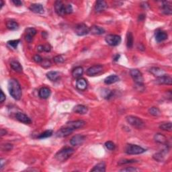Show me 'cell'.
<instances>
[{"label": "cell", "mask_w": 172, "mask_h": 172, "mask_svg": "<svg viewBox=\"0 0 172 172\" xmlns=\"http://www.w3.org/2000/svg\"><path fill=\"white\" fill-rule=\"evenodd\" d=\"M8 91L11 96L16 100L22 97V89L19 82L16 79H11L8 82Z\"/></svg>", "instance_id": "obj_1"}, {"label": "cell", "mask_w": 172, "mask_h": 172, "mask_svg": "<svg viewBox=\"0 0 172 172\" xmlns=\"http://www.w3.org/2000/svg\"><path fill=\"white\" fill-rule=\"evenodd\" d=\"M75 150L71 147H65L59 151L55 155V159L61 162L65 161L74 153Z\"/></svg>", "instance_id": "obj_2"}, {"label": "cell", "mask_w": 172, "mask_h": 172, "mask_svg": "<svg viewBox=\"0 0 172 172\" xmlns=\"http://www.w3.org/2000/svg\"><path fill=\"white\" fill-rule=\"evenodd\" d=\"M146 150L137 145L128 144L125 147V153L129 155H139L145 153Z\"/></svg>", "instance_id": "obj_3"}, {"label": "cell", "mask_w": 172, "mask_h": 172, "mask_svg": "<svg viewBox=\"0 0 172 172\" xmlns=\"http://www.w3.org/2000/svg\"><path fill=\"white\" fill-rule=\"evenodd\" d=\"M126 119L128 123H129L132 126L137 128L139 129H142L145 126L144 122L141 119L137 116H128L126 117Z\"/></svg>", "instance_id": "obj_4"}, {"label": "cell", "mask_w": 172, "mask_h": 172, "mask_svg": "<svg viewBox=\"0 0 172 172\" xmlns=\"http://www.w3.org/2000/svg\"><path fill=\"white\" fill-rule=\"evenodd\" d=\"M105 40L106 42L108 45L110 46H115L119 45L121 43V37L119 35L116 34H109L105 38Z\"/></svg>", "instance_id": "obj_5"}, {"label": "cell", "mask_w": 172, "mask_h": 172, "mask_svg": "<svg viewBox=\"0 0 172 172\" xmlns=\"http://www.w3.org/2000/svg\"><path fill=\"white\" fill-rule=\"evenodd\" d=\"M130 74H131L132 78L133 79L136 84H143V76H142V73L139 70L136 69H131L130 71Z\"/></svg>", "instance_id": "obj_6"}, {"label": "cell", "mask_w": 172, "mask_h": 172, "mask_svg": "<svg viewBox=\"0 0 172 172\" xmlns=\"http://www.w3.org/2000/svg\"><path fill=\"white\" fill-rule=\"evenodd\" d=\"M90 28L85 24H79L75 27V33L78 36H85L89 34Z\"/></svg>", "instance_id": "obj_7"}, {"label": "cell", "mask_w": 172, "mask_h": 172, "mask_svg": "<svg viewBox=\"0 0 172 172\" xmlns=\"http://www.w3.org/2000/svg\"><path fill=\"white\" fill-rule=\"evenodd\" d=\"M103 71V67L100 65H95L87 69L86 73L88 76H95L99 75Z\"/></svg>", "instance_id": "obj_8"}, {"label": "cell", "mask_w": 172, "mask_h": 172, "mask_svg": "<svg viewBox=\"0 0 172 172\" xmlns=\"http://www.w3.org/2000/svg\"><path fill=\"white\" fill-rule=\"evenodd\" d=\"M85 139V137L82 134H77L73 136L70 140V143L73 146H79L83 144Z\"/></svg>", "instance_id": "obj_9"}, {"label": "cell", "mask_w": 172, "mask_h": 172, "mask_svg": "<svg viewBox=\"0 0 172 172\" xmlns=\"http://www.w3.org/2000/svg\"><path fill=\"white\" fill-rule=\"evenodd\" d=\"M155 83L159 85H171L172 79L170 76L164 75L161 77H157L155 79Z\"/></svg>", "instance_id": "obj_10"}, {"label": "cell", "mask_w": 172, "mask_h": 172, "mask_svg": "<svg viewBox=\"0 0 172 172\" xmlns=\"http://www.w3.org/2000/svg\"><path fill=\"white\" fill-rule=\"evenodd\" d=\"M55 9L59 16H63L65 14V6L61 1H55Z\"/></svg>", "instance_id": "obj_11"}, {"label": "cell", "mask_w": 172, "mask_h": 172, "mask_svg": "<svg viewBox=\"0 0 172 172\" xmlns=\"http://www.w3.org/2000/svg\"><path fill=\"white\" fill-rule=\"evenodd\" d=\"M85 124V122L83 121V120H74V121H70L66 124L67 126H68L69 127H70L71 129L74 130V131L76 129H80V128H82L83 126H84Z\"/></svg>", "instance_id": "obj_12"}, {"label": "cell", "mask_w": 172, "mask_h": 172, "mask_svg": "<svg viewBox=\"0 0 172 172\" xmlns=\"http://www.w3.org/2000/svg\"><path fill=\"white\" fill-rule=\"evenodd\" d=\"M74 131V130L71 129L70 127H69L67 125H65V126L61 128V129L56 132V136L59 137H67L70 134Z\"/></svg>", "instance_id": "obj_13"}, {"label": "cell", "mask_w": 172, "mask_h": 172, "mask_svg": "<svg viewBox=\"0 0 172 172\" xmlns=\"http://www.w3.org/2000/svg\"><path fill=\"white\" fill-rule=\"evenodd\" d=\"M168 34L163 30L158 29L155 33V38L156 41L158 42V43H161V42L165 40L166 39H168Z\"/></svg>", "instance_id": "obj_14"}, {"label": "cell", "mask_w": 172, "mask_h": 172, "mask_svg": "<svg viewBox=\"0 0 172 172\" xmlns=\"http://www.w3.org/2000/svg\"><path fill=\"white\" fill-rule=\"evenodd\" d=\"M25 39L28 43H31L33 40V37L36 34V30L34 28H28L25 31Z\"/></svg>", "instance_id": "obj_15"}, {"label": "cell", "mask_w": 172, "mask_h": 172, "mask_svg": "<svg viewBox=\"0 0 172 172\" xmlns=\"http://www.w3.org/2000/svg\"><path fill=\"white\" fill-rule=\"evenodd\" d=\"M16 118L18 121L22 122V123H24V124H29L32 122V120H30V118H29L25 114H24V113H22V112L16 113Z\"/></svg>", "instance_id": "obj_16"}, {"label": "cell", "mask_w": 172, "mask_h": 172, "mask_svg": "<svg viewBox=\"0 0 172 172\" xmlns=\"http://www.w3.org/2000/svg\"><path fill=\"white\" fill-rule=\"evenodd\" d=\"M29 9H30V11H32L33 12H34V13H36V14H43L44 12H45V9H44L43 6L40 4H31Z\"/></svg>", "instance_id": "obj_17"}, {"label": "cell", "mask_w": 172, "mask_h": 172, "mask_svg": "<svg viewBox=\"0 0 172 172\" xmlns=\"http://www.w3.org/2000/svg\"><path fill=\"white\" fill-rule=\"evenodd\" d=\"M76 87L80 91H84L87 87V82L84 78H79L76 82Z\"/></svg>", "instance_id": "obj_18"}, {"label": "cell", "mask_w": 172, "mask_h": 172, "mask_svg": "<svg viewBox=\"0 0 172 172\" xmlns=\"http://www.w3.org/2000/svg\"><path fill=\"white\" fill-rule=\"evenodd\" d=\"M51 94V90L49 89L48 87H43L40 88L38 92L39 97L42 98V99H47V98L50 97Z\"/></svg>", "instance_id": "obj_19"}, {"label": "cell", "mask_w": 172, "mask_h": 172, "mask_svg": "<svg viewBox=\"0 0 172 172\" xmlns=\"http://www.w3.org/2000/svg\"><path fill=\"white\" fill-rule=\"evenodd\" d=\"M161 10L165 15H171L172 14V8L171 3L169 1H163L161 6Z\"/></svg>", "instance_id": "obj_20"}, {"label": "cell", "mask_w": 172, "mask_h": 172, "mask_svg": "<svg viewBox=\"0 0 172 172\" xmlns=\"http://www.w3.org/2000/svg\"><path fill=\"white\" fill-rule=\"evenodd\" d=\"M154 139L155 142H158L159 144L164 145H166L168 144V139H167L166 137L162 134L160 133L155 134L154 137Z\"/></svg>", "instance_id": "obj_21"}, {"label": "cell", "mask_w": 172, "mask_h": 172, "mask_svg": "<svg viewBox=\"0 0 172 172\" xmlns=\"http://www.w3.org/2000/svg\"><path fill=\"white\" fill-rule=\"evenodd\" d=\"M73 111L79 114H85L88 111L87 108L83 105H77L73 108Z\"/></svg>", "instance_id": "obj_22"}, {"label": "cell", "mask_w": 172, "mask_h": 172, "mask_svg": "<svg viewBox=\"0 0 172 172\" xmlns=\"http://www.w3.org/2000/svg\"><path fill=\"white\" fill-rule=\"evenodd\" d=\"M46 77L51 82H56L60 78V73L57 71H49L46 73Z\"/></svg>", "instance_id": "obj_23"}, {"label": "cell", "mask_w": 172, "mask_h": 172, "mask_svg": "<svg viewBox=\"0 0 172 172\" xmlns=\"http://www.w3.org/2000/svg\"><path fill=\"white\" fill-rule=\"evenodd\" d=\"M149 71L151 74H153L154 76H155L157 77H161V76L165 75V71L159 67H151L149 69Z\"/></svg>", "instance_id": "obj_24"}, {"label": "cell", "mask_w": 172, "mask_h": 172, "mask_svg": "<svg viewBox=\"0 0 172 172\" xmlns=\"http://www.w3.org/2000/svg\"><path fill=\"white\" fill-rule=\"evenodd\" d=\"M90 33L92 34H95V35H101L105 33V30L102 27L98 26H93L92 28H90Z\"/></svg>", "instance_id": "obj_25"}, {"label": "cell", "mask_w": 172, "mask_h": 172, "mask_svg": "<svg viewBox=\"0 0 172 172\" xmlns=\"http://www.w3.org/2000/svg\"><path fill=\"white\" fill-rule=\"evenodd\" d=\"M107 4L104 1H98L95 3V10L96 12H102L106 8Z\"/></svg>", "instance_id": "obj_26"}, {"label": "cell", "mask_w": 172, "mask_h": 172, "mask_svg": "<svg viewBox=\"0 0 172 172\" xmlns=\"http://www.w3.org/2000/svg\"><path fill=\"white\" fill-rule=\"evenodd\" d=\"M119 76H117L116 75H111L107 77L104 79V83L107 85H110L112 84V83H116L119 81Z\"/></svg>", "instance_id": "obj_27"}, {"label": "cell", "mask_w": 172, "mask_h": 172, "mask_svg": "<svg viewBox=\"0 0 172 172\" xmlns=\"http://www.w3.org/2000/svg\"><path fill=\"white\" fill-rule=\"evenodd\" d=\"M10 66L12 68V69H14L15 71L18 73H22L23 71L22 66L21 65V64L18 61H12L10 63Z\"/></svg>", "instance_id": "obj_28"}, {"label": "cell", "mask_w": 172, "mask_h": 172, "mask_svg": "<svg viewBox=\"0 0 172 172\" xmlns=\"http://www.w3.org/2000/svg\"><path fill=\"white\" fill-rule=\"evenodd\" d=\"M83 73V69L82 67H75L72 71V75L74 78L79 79L82 77Z\"/></svg>", "instance_id": "obj_29"}, {"label": "cell", "mask_w": 172, "mask_h": 172, "mask_svg": "<svg viewBox=\"0 0 172 172\" xmlns=\"http://www.w3.org/2000/svg\"><path fill=\"white\" fill-rule=\"evenodd\" d=\"M91 171H95V172H105L106 171V164L102 162L97 164L94 167V168L91 169Z\"/></svg>", "instance_id": "obj_30"}, {"label": "cell", "mask_w": 172, "mask_h": 172, "mask_svg": "<svg viewBox=\"0 0 172 172\" xmlns=\"http://www.w3.org/2000/svg\"><path fill=\"white\" fill-rule=\"evenodd\" d=\"M6 26L9 30H16L19 28L18 24L14 20H8L6 22Z\"/></svg>", "instance_id": "obj_31"}, {"label": "cell", "mask_w": 172, "mask_h": 172, "mask_svg": "<svg viewBox=\"0 0 172 172\" xmlns=\"http://www.w3.org/2000/svg\"><path fill=\"white\" fill-rule=\"evenodd\" d=\"M134 43V38L133 36H132V34L131 32H129L127 33V36H126V46L129 48H131L133 46Z\"/></svg>", "instance_id": "obj_32"}, {"label": "cell", "mask_w": 172, "mask_h": 172, "mask_svg": "<svg viewBox=\"0 0 172 172\" xmlns=\"http://www.w3.org/2000/svg\"><path fill=\"white\" fill-rule=\"evenodd\" d=\"M53 132L52 130H48V131H46L43 133H41L39 134V136L38 137V139H46L48 138V137H50L53 135Z\"/></svg>", "instance_id": "obj_33"}, {"label": "cell", "mask_w": 172, "mask_h": 172, "mask_svg": "<svg viewBox=\"0 0 172 172\" xmlns=\"http://www.w3.org/2000/svg\"><path fill=\"white\" fill-rule=\"evenodd\" d=\"M159 128L163 131L171 132V122H165V123H162L159 126Z\"/></svg>", "instance_id": "obj_34"}, {"label": "cell", "mask_w": 172, "mask_h": 172, "mask_svg": "<svg viewBox=\"0 0 172 172\" xmlns=\"http://www.w3.org/2000/svg\"><path fill=\"white\" fill-rule=\"evenodd\" d=\"M149 113L150 114L153 115V116H157L159 115H160L161 112L159 108H157L156 107H152L151 108L149 109Z\"/></svg>", "instance_id": "obj_35"}, {"label": "cell", "mask_w": 172, "mask_h": 172, "mask_svg": "<svg viewBox=\"0 0 172 172\" xmlns=\"http://www.w3.org/2000/svg\"><path fill=\"white\" fill-rule=\"evenodd\" d=\"M20 40H9L8 42V45L12 47V48L16 49L17 48V46L19 45L20 43Z\"/></svg>", "instance_id": "obj_36"}, {"label": "cell", "mask_w": 172, "mask_h": 172, "mask_svg": "<svg viewBox=\"0 0 172 172\" xmlns=\"http://www.w3.org/2000/svg\"><path fill=\"white\" fill-rule=\"evenodd\" d=\"M53 61H54V62L56 64H60V63H63L64 61H65V59L63 57V56L57 55L53 58Z\"/></svg>", "instance_id": "obj_37"}, {"label": "cell", "mask_w": 172, "mask_h": 172, "mask_svg": "<svg viewBox=\"0 0 172 172\" xmlns=\"http://www.w3.org/2000/svg\"><path fill=\"white\" fill-rule=\"evenodd\" d=\"M12 148H13V145H12V144H9V143H6V144H4L1 145V149L4 151H11Z\"/></svg>", "instance_id": "obj_38"}, {"label": "cell", "mask_w": 172, "mask_h": 172, "mask_svg": "<svg viewBox=\"0 0 172 172\" xmlns=\"http://www.w3.org/2000/svg\"><path fill=\"white\" fill-rule=\"evenodd\" d=\"M105 146L108 149L110 150V151H113L115 149V145L112 141H107L105 143Z\"/></svg>", "instance_id": "obj_39"}, {"label": "cell", "mask_w": 172, "mask_h": 172, "mask_svg": "<svg viewBox=\"0 0 172 172\" xmlns=\"http://www.w3.org/2000/svg\"><path fill=\"white\" fill-rule=\"evenodd\" d=\"M137 162V160H134V159H124V160L119 161V165H124V164H129V163H133Z\"/></svg>", "instance_id": "obj_40"}, {"label": "cell", "mask_w": 172, "mask_h": 172, "mask_svg": "<svg viewBox=\"0 0 172 172\" xmlns=\"http://www.w3.org/2000/svg\"><path fill=\"white\" fill-rule=\"evenodd\" d=\"M42 66L45 68H48L51 66V61L48 59H43V61H42Z\"/></svg>", "instance_id": "obj_41"}, {"label": "cell", "mask_w": 172, "mask_h": 172, "mask_svg": "<svg viewBox=\"0 0 172 172\" xmlns=\"http://www.w3.org/2000/svg\"><path fill=\"white\" fill-rule=\"evenodd\" d=\"M153 158L157 160V161H161L163 160V156L161 153H158L155 154L153 155Z\"/></svg>", "instance_id": "obj_42"}, {"label": "cell", "mask_w": 172, "mask_h": 172, "mask_svg": "<svg viewBox=\"0 0 172 172\" xmlns=\"http://www.w3.org/2000/svg\"><path fill=\"white\" fill-rule=\"evenodd\" d=\"M73 12V7L71 4L65 6V14H70Z\"/></svg>", "instance_id": "obj_43"}, {"label": "cell", "mask_w": 172, "mask_h": 172, "mask_svg": "<svg viewBox=\"0 0 172 172\" xmlns=\"http://www.w3.org/2000/svg\"><path fill=\"white\" fill-rule=\"evenodd\" d=\"M33 60L34 62H36V63H41L42 61H43V59L39 55H36L34 56Z\"/></svg>", "instance_id": "obj_44"}, {"label": "cell", "mask_w": 172, "mask_h": 172, "mask_svg": "<svg viewBox=\"0 0 172 172\" xmlns=\"http://www.w3.org/2000/svg\"><path fill=\"white\" fill-rule=\"evenodd\" d=\"M138 169L135 168H132V167H129V168H126L124 169H120V171H127V172H131V171H137Z\"/></svg>", "instance_id": "obj_45"}, {"label": "cell", "mask_w": 172, "mask_h": 172, "mask_svg": "<svg viewBox=\"0 0 172 172\" xmlns=\"http://www.w3.org/2000/svg\"><path fill=\"white\" fill-rule=\"evenodd\" d=\"M12 3H13L16 6H21L22 5V2L20 0H12Z\"/></svg>", "instance_id": "obj_46"}, {"label": "cell", "mask_w": 172, "mask_h": 172, "mask_svg": "<svg viewBox=\"0 0 172 172\" xmlns=\"http://www.w3.org/2000/svg\"><path fill=\"white\" fill-rule=\"evenodd\" d=\"M6 95L4 94V92L1 91V96H0V102L3 103L6 100Z\"/></svg>", "instance_id": "obj_47"}, {"label": "cell", "mask_w": 172, "mask_h": 172, "mask_svg": "<svg viewBox=\"0 0 172 172\" xmlns=\"http://www.w3.org/2000/svg\"><path fill=\"white\" fill-rule=\"evenodd\" d=\"M44 50H45V52H50L51 50V45L49 44H47V45L44 46Z\"/></svg>", "instance_id": "obj_48"}, {"label": "cell", "mask_w": 172, "mask_h": 172, "mask_svg": "<svg viewBox=\"0 0 172 172\" xmlns=\"http://www.w3.org/2000/svg\"><path fill=\"white\" fill-rule=\"evenodd\" d=\"M37 50L39 51V52H43V51H45V50H44V46L43 45L38 46L37 47Z\"/></svg>", "instance_id": "obj_49"}, {"label": "cell", "mask_w": 172, "mask_h": 172, "mask_svg": "<svg viewBox=\"0 0 172 172\" xmlns=\"http://www.w3.org/2000/svg\"><path fill=\"white\" fill-rule=\"evenodd\" d=\"M0 134H1V136H4V135H6L7 134V131L4 129H1V131H0Z\"/></svg>", "instance_id": "obj_50"}, {"label": "cell", "mask_w": 172, "mask_h": 172, "mask_svg": "<svg viewBox=\"0 0 172 172\" xmlns=\"http://www.w3.org/2000/svg\"><path fill=\"white\" fill-rule=\"evenodd\" d=\"M120 55H119V54H117V55H116L114 56V60L115 61H117L119 59V58H120Z\"/></svg>", "instance_id": "obj_51"}, {"label": "cell", "mask_w": 172, "mask_h": 172, "mask_svg": "<svg viewBox=\"0 0 172 172\" xmlns=\"http://www.w3.org/2000/svg\"><path fill=\"white\" fill-rule=\"evenodd\" d=\"M5 161V159H1V169H3V168H4V161Z\"/></svg>", "instance_id": "obj_52"}, {"label": "cell", "mask_w": 172, "mask_h": 172, "mask_svg": "<svg viewBox=\"0 0 172 172\" xmlns=\"http://www.w3.org/2000/svg\"><path fill=\"white\" fill-rule=\"evenodd\" d=\"M4 1H2V0H1V9L3 8V6H4Z\"/></svg>", "instance_id": "obj_53"}]
</instances>
